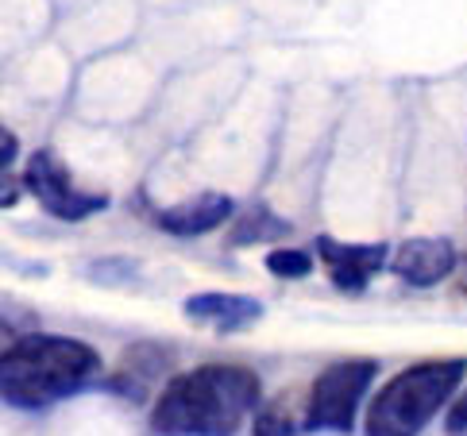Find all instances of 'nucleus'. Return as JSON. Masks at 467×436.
Returning a JSON list of instances; mask_svg holds the SVG:
<instances>
[{"instance_id": "nucleus-6", "label": "nucleus", "mask_w": 467, "mask_h": 436, "mask_svg": "<svg viewBox=\"0 0 467 436\" xmlns=\"http://www.w3.org/2000/svg\"><path fill=\"white\" fill-rule=\"evenodd\" d=\"M317 255L328 263L332 282L344 294H359L390 263V247L387 244H340L332 236H321L317 240Z\"/></svg>"}, {"instance_id": "nucleus-4", "label": "nucleus", "mask_w": 467, "mask_h": 436, "mask_svg": "<svg viewBox=\"0 0 467 436\" xmlns=\"http://www.w3.org/2000/svg\"><path fill=\"white\" fill-rule=\"evenodd\" d=\"M379 375L375 359H340L317 375L306 406L309 432H352L359 406Z\"/></svg>"}, {"instance_id": "nucleus-14", "label": "nucleus", "mask_w": 467, "mask_h": 436, "mask_svg": "<svg viewBox=\"0 0 467 436\" xmlns=\"http://www.w3.org/2000/svg\"><path fill=\"white\" fill-rule=\"evenodd\" d=\"M16 151H20V140H16L12 131H5V151H0V162H5V174L12 171V162H16Z\"/></svg>"}, {"instance_id": "nucleus-9", "label": "nucleus", "mask_w": 467, "mask_h": 436, "mask_svg": "<svg viewBox=\"0 0 467 436\" xmlns=\"http://www.w3.org/2000/svg\"><path fill=\"white\" fill-rule=\"evenodd\" d=\"M186 317L197 325H209V328H221V332H240L247 325H255L263 317V306L255 297H244V294H193L186 301Z\"/></svg>"}, {"instance_id": "nucleus-5", "label": "nucleus", "mask_w": 467, "mask_h": 436, "mask_svg": "<svg viewBox=\"0 0 467 436\" xmlns=\"http://www.w3.org/2000/svg\"><path fill=\"white\" fill-rule=\"evenodd\" d=\"M24 190L36 197L51 216H58V221H70V224L74 221H89V216L109 209V197L81 190L74 182V174H70V166H66L51 147H39L36 155L27 159Z\"/></svg>"}, {"instance_id": "nucleus-3", "label": "nucleus", "mask_w": 467, "mask_h": 436, "mask_svg": "<svg viewBox=\"0 0 467 436\" xmlns=\"http://www.w3.org/2000/svg\"><path fill=\"white\" fill-rule=\"evenodd\" d=\"M467 375L463 359H425L406 367L382 387L367 406V436H421V429L437 417L448 398L460 390Z\"/></svg>"}, {"instance_id": "nucleus-1", "label": "nucleus", "mask_w": 467, "mask_h": 436, "mask_svg": "<svg viewBox=\"0 0 467 436\" xmlns=\"http://www.w3.org/2000/svg\"><path fill=\"white\" fill-rule=\"evenodd\" d=\"M259 406V379L236 363H205L178 375L151 410L159 436H236Z\"/></svg>"}, {"instance_id": "nucleus-2", "label": "nucleus", "mask_w": 467, "mask_h": 436, "mask_svg": "<svg viewBox=\"0 0 467 436\" xmlns=\"http://www.w3.org/2000/svg\"><path fill=\"white\" fill-rule=\"evenodd\" d=\"M97 375H101L97 348L74 337H51V332H31L16 340L0 359V387H5V401L16 410L55 406L86 390Z\"/></svg>"}, {"instance_id": "nucleus-7", "label": "nucleus", "mask_w": 467, "mask_h": 436, "mask_svg": "<svg viewBox=\"0 0 467 436\" xmlns=\"http://www.w3.org/2000/svg\"><path fill=\"white\" fill-rule=\"evenodd\" d=\"M390 271L410 286H437L456 271V244L444 236H413L398 244L390 255Z\"/></svg>"}, {"instance_id": "nucleus-12", "label": "nucleus", "mask_w": 467, "mask_h": 436, "mask_svg": "<svg viewBox=\"0 0 467 436\" xmlns=\"http://www.w3.org/2000/svg\"><path fill=\"white\" fill-rule=\"evenodd\" d=\"M255 436H290V421L275 410H266L255 417Z\"/></svg>"}, {"instance_id": "nucleus-8", "label": "nucleus", "mask_w": 467, "mask_h": 436, "mask_svg": "<svg viewBox=\"0 0 467 436\" xmlns=\"http://www.w3.org/2000/svg\"><path fill=\"white\" fill-rule=\"evenodd\" d=\"M236 216V201L228 193H197L182 205H171L159 213V228L171 236H209L213 228L228 224Z\"/></svg>"}, {"instance_id": "nucleus-11", "label": "nucleus", "mask_w": 467, "mask_h": 436, "mask_svg": "<svg viewBox=\"0 0 467 436\" xmlns=\"http://www.w3.org/2000/svg\"><path fill=\"white\" fill-rule=\"evenodd\" d=\"M266 271L278 278H306L313 271V255H306V251H297V247H278L266 255Z\"/></svg>"}, {"instance_id": "nucleus-10", "label": "nucleus", "mask_w": 467, "mask_h": 436, "mask_svg": "<svg viewBox=\"0 0 467 436\" xmlns=\"http://www.w3.org/2000/svg\"><path fill=\"white\" fill-rule=\"evenodd\" d=\"M236 216H240V224H236V232H232V247H252V244L286 236L290 232L275 213H266V209H247V213H236Z\"/></svg>"}, {"instance_id": "nucleus-13", "label": "nucleus", "mask_w": 467, "mask_h": 436, "mask_svg": "<svg viewBox=\"0 0 467 436\" xmlns=\"http://www.w3.org/2000/svg\"><path fill=\"white\" fill-rule=\"evenodd\" d=\"M448 432H467V390L448 410Z\"/></svg>"}]
</instances>
